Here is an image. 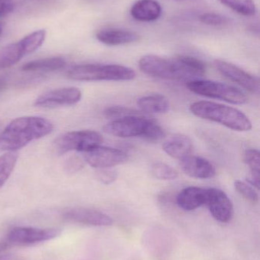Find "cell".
<instances>
[{"mask_svg": "<svg viewBox=\"0 0 260 260\" xmlns=\"http://www.w3.org/2000/svg\"><path fill=\"white\" fill-rule=\"evenodd\" d=\"M139 68L148 76L168 80L196 79L206 73V66L203 61L186 55L171 59L147 55L139 60Z\"/></svg>", "mask_w": 260, "mask_h": 260, "instance_id": "6da1fadb", "label": "cell"}, {"mask_svg": "<svg viewBox=\"0 0 260 260\" xmlns=\"http://www.w3.org/2000/svg\"><path fill=\"white\" fill-rule=\"evenodd\" d=\"M51 121L40 117H18L12 120L0 135V149L16 151L52 133Z\"/></svg>", "mask_w": 260, "mask_h": 260, "instance_id": "7a4b0ae2", "label": "cell"}, {"mask_svg": "<svg viewBox=\"0 0 260 260\" xmlns=\"http://www.w3.org/2000/svg\"><path fill=\"white\" fill-rule=\"evenodd\" d=\"M189 110L199 118L220 123L235 131L246 132L252 129V123L248 117L232 107L201 101L192 104Z\"/></svg>", "mask_w": 260, "mask_h": 260, "instance_id": "3957f363", "label": "cell"}, {"mask_svg": "<svg viewBox=\"0 0 260 260\" xmlns=\"http://www.w3.org/2000/svg\"><path fill=\"white\" fill-rule=\"evenodd\" d=\"M67 76L82 82L129 81L136 77L132 69L115 64H82L72 67Z\"/></svg>", "mask_w": 260, "mask_h": 260, "instance_id": "277c9868", "label": "cell"}, {"mask_svg": "<svg viewBox=\"0 0 260 260\" xmlns=\"http://www.w3.org/2000/svg\"><path fill=\"white\" fill-rule=\"evenodd\" d=\"M187 88L198 95L218 99L233 105H244L248 102V98L242 91L221 82L194 79L188 82Z\"/></svg>", "mask_w": 260, "mask_h": 260, "instance_id": "5b68a950", "label": "cell"}, {"mask_svg": "<svg viewBox=\"0 0 260 260\" xmlns=\"http://www.w3.org/2000/svg\"><path fill=\"white\" fill-rule=\"evenodd\" d=\"M102 141V135L93 130L69 132L54 141L53 148L59 155L73 151L85 153L100 145Z\"/></svg>", "mask_w": 260, "mask_h": 260, "instance_id": "8992f818", "label": "cell"}, {"mask_svg": "<svg viewBox=\"0 0 260 260\" xmlns=\"http://www.w3.org/2000/svg\"><path fill=\"white\" fill-rule=\"evenodd\" d=\"M61 234V229L55 228L17 227L8 233L4 241L9 247L15 246L21 247L51 241L58 238Z\"/></svg>", "mask_w": 260, "mask_h": 260, "instance_id": "52a82bcc", "label": "cell"}, {"mask_svg": "<svg viewBox=\"0 0 260 260\" xmlns=\"http://www.w3.org/2000/svg\"><path fill=\"white\" fill-rule=\"evenodd\" d=\"M149 119L143 116L125 117L114 120L104 126L103 131L106 134L119 138H143L148 128Z\"/></svg>", "mask_w": 260, "mask_h": 260, "instance_id": "ba28073f", "label": "cell"}, {"mask_svg": "<svg viewBox=\"0 0 260 260\" xmlns=\"http://www.w3.org/2000/svg\"><path fill=\"white\" fill-rule=\"evenodd\" d=\"M84 159L93 168L107 169L125 163L128 157L122 150L99 145L85 152Z\"/></svg>", "mask_w": 260, "mask_h": 260, "instance_id": "9c48e42d", "label": "cell"}, {"mask_svg": "<svg viewBox=\"0 0 260 260\" xmlns=\"http://www.w3.org/2000/svg\"><path fill=\"white\" fill-rule=\"evenodd\" d=\"M214 64L218 71L230 81H233L244 89L253 94H259L260 91L259 78L244 71L240 67L227 61L216 59L214 62Z\"/></svg>", "mask_w": 260, "mask_h": 260, "instance_id": "30bf717a", "label": "cell"}, {"mask_svg": "<svg viewBox=\"0 0 260 260\" xmlns=\"http://www.w3.org/2000/svg\"><path fill=\"white\" fill-rule=\"evenodd\" d=\"M81 98L82 92L75 87L57 88L40 95L35 100V105L44 108L70 106L77 104Z\"/></svg>", "mask_w": 260, "mask_h": 260, "instance_id": "8fae6325", "label": "cell"}, {"mask_svg": "<svg viewBox=\"0 0 260 260\" xmlns=\"http://www.w3.org/2000/svg\"><path fill=\"white\" fill-rule=\"evenodd\" d=\"M206 205L212 217L220 222H229L233 218V203L221 189L217 188L208 189Z\"/></svg>", "mask_w": 260, "mask_h": 260, "instance_id": "7c38bea8", "label": "cell"}, {"mask_svg": "<svg viewBox=\"0 0 260 260\" xmlns=\"http://www.w3.org/2000/svg\"><path fill=\"white\" fill-rule=\"evenodd\" d=\"M67 221L90 226H110L113 219L106 214L95 209L86 208H74L64 214Z\"/></svg>", "mask_w": 260, "mask_h": 260, "instance_id": "4fadbf2b", "label": "cell"}, {"mask_svg": "<svg viewBox=\"0 0 260 260\" xmlns=\"http://www.w3.org/2000/svg\"><path fill=\"white\" fill-rule=\"evenodd\" d=\"M180 161L183 172L192 178H212L216 174L215 166L209 160L203 157L190 154Z\"/></svg>", "mask_w": 260, "mask_h": 260, "instance_id": "5bb4252c", "label": "cell"}, {"mask_svg": "<svg viewBox=\"0 0 260 260\" xmlns=\"http://www.w3.org/2000/svg\"><path fill=\"white\" fill-rule=\"evenodd\" d=\"M207 198L208 189L189 186L183 189L177 196V205L183 210L193 211L206 205Z\"/></svg>", "mask_w": 260, "mask_h": 260, "instance_id": "9a60e30c", "label": "cell"}, {"mask_svg": "<svg viewBox=\"0 0 260 260\" xmlns=\"http://www.w3.org/2000/svg\"><path fill=\"white\" fill-rule=\"evenodd\" d=\"M96 38L106 45L119 46L135 42L139 39V35L125 29L105 28L96 33Z\"/></svg>", "mask_w": 260, "mask_h": 260, "instance_id": "2e32d148", "label": "cell"}, {"mask_svg": "<svg viewBox=\"0 0 260 260\" xmlns=\"http://www.w3.org/2000/svg\"><path fill=\"white\" fill-rule=\"evenodd\" d=\"M130 12L137 21L150 22L161 15L162 8L155 0H139L133 5Z\"/></svg>", "mask_w": 260, "mask_h": 260, "instance_id": "e0dca14e", "label": "cell"}, {"mask_svg": "<svg viewBox=\"0 0 260 260\" xmlns=\"http://www.w3.org/2000/svg\"><path fill=\"white\" fill-rule=\"evenodd\" d=\"M163 148L168 155L181 160L190 155L193 145L190 138L185 135L177 134L163 144Z\"/></svg>", "mask_w": 260, "mask_h": 260, "instance_id": "ac0fdd59", "label": "cell"}, {"mask_svg": "<svg viewBox=\"0 0 260 260\" xmlns=\"http://www.w3.org/2000/svg\"><path fill=\"white\" fill-rule=\"evenodd\" d=\"M137 106L145 114H164L169 110V102L166 96L153 94L137 100Z\"/></svg>", "mask_w": 260, "mask_h": 260, "instance_id": "d6986e66", "label": "cell"}, {"mask_svg": "<svg viewBox=\"0 0 260 260\" xmlns=\"http://www.w3.org/2000/svg\"><path fill=\"white\" fill-rule=\"evenodd\" d=\"M67 65V61L60 56L36 59L27 62L21 67L24 72H53L62 70Z\"/></svg>", "mask_w": 260, "mask_h": 260, "instance_id": "ffe728a7", "label": "cell"}, {"mask_svg": "<svg viewBox=\"0 0 260 260\" xmlns=\"http://www.w3.org/2000/svg\"><path fill=\"white\" fill-rule=\"evenodd\" d=\"M24 56L25 53L19 41L6 46L0 50V70L12 67Z\"/></svg>", "mask_w": 260, "mask_h": 260, "instance_id": "44dd1931", "label": "cell"}, {"mask_svg": "<svg viewBox=\"0 0 260 260\" xmlns=\"http://www.w3.org/2000/svg\"><path fill=\"white\" fill-rule=\"evenodd\" d=\"M244 162L250 169V177L248 180L250 183L253 187L259 189V168L260 157L259 151L253 148L247 149L244 153Z\"/></svg>", "mask_w": 260, "mask_h": 260, "instance_id": "7402d4cb", "label": "cell"}, {"mask_svg": "<svg viewBox=\"0 0 260 260\" xmlns=\"http://www.w3.org/2000/svg\"><path fill=\"white\" fill-rule=\"evenodd\" d=\"M18 157L16 151H8L0 157V188L6 183L12 174Z\"/></svg>", "mask_w": 260, "mask_h": 260, "instance_id": "603a6c76", "label": "cell"}, {"mask_svg": "<svg viewBox=\"0 0 260 260\" xmlns=\"http://www.w3.org/2000/svg\"><path fill=\"white\" fill-rule=\"evenodd\" d=\"M46 38L45 30H36L29 34L19 41L26 55L36 51L44 44Z\"/></svg>", "mask_w": 260, "mask_h": 260, "instance_id": "cb8c5ba5", "label": "cell"}, {"mask_svg": "<svg viewBox=\"0 0 260 260\" xmlns=\"http://www.w3.org/2000/svg\"><path fill=\"white\" fill-rule=\"evenodd\" d=\"M229 9L244 16H252L256 13V5L253 0H218Z\"/></svg>", "mask_w": 260, "mask_h": 260, "instance_id": "d4e9b609", "label": "cell"}, {"mask_svg": "<svg viewBox=\"0 0 260 260\" xmlns=\"http://www.w3.org/2000/svg\"><path fill=\"white\" fill-rule=\"evenodd\" d=\"M151 173L155 178L162 180H174L179 177L178 172L169 165L156 163L151 167Z\"/></svg>", "mask_w": 260, "mask_h": 260, "instance_id": "484cf974", "label": "cell"}, {"mask_svg": "<svg viewBox=\"0 0 260 260\" xmlns=\"http://www.w3.org/2000/svg\"><path fill=\"white\" fill-rule=\"evenodd\" d=\"M104 115L108 119L118 120V119L125 118L128 117H134V116H143L141 113L131 108L122 106H114L107 108L104 111Z\"/></svg>", "mask_w": 260, "mask_h": 260, "instance_id": "4316f807", "label": "cell"}, {"mask_svg": "<svg viewBox=\"0 0 260 260\" xmlns=\"http://www.w3.org/2000/svg\"><path fill=\"white\" fill-rule=\"evenodd\" d=\"M235 187L238 193L241 194L244 199L248 201L253 203H257L259 201V195H258L257 192L255 190L253 186H252L250 183L238 180L235 181Z\"/></svg>", "mask_w": 260, "mask_h": 260, "instance_id": "83f0119b", "label": "cell"}, {"mask_svg": "<svg viewBox=\"0 0 260 260\" xmlns=\"http://www.w3.org/2000/svg\"><path fill=\"white\" fill-rule=\"evenodd\" d=\"M200 21L211 26H222L227 24L229 20L227 17L215 12H206L200 15Z\"/></svg>", "mask_w": 260, "mask_h": 260, "instance_id": "f1b7e54d", "label": "cell"}, {"mask_svg": "<svg viewBox=\"0 0 260 260\" xmlns=\"http://www.w3.org/2000/svg\"><path fill=\"white\" fill-rule=\"evenodd\" d=\"M166 136L165 130L153 120H150L143 139L149 141H160Z\"/></svg>", "mask_w": 260, "mask_h": 260, "instance_id": "f546056e", "label": "cell"}, {"mask_svg": "<svg viewBox=\"0 0 260 260\" xmlns=\"http://www.w3.org/2000/svg\"><path fill=\"white\" fill-rule=\"evenodd\" d=\"M96 177L104 184L108 185L115 181L118 178V173L111 170L100 169L96 174Z\"/></svg>", "mask_w": 260, "mask_h": 260, "instance_id": "4dcf8cb0", "label": "cell"}, {"mask_svg": "<svg viewBox=\"0 0 260 260\" xmlns=\"http://www.w3.org/2000/svg\"><path fill=\"white\" fill-rule=\"evenodd\" d=\"M84 167L83 161L82 159L79 158L77 156H73L70 157L68 160L66 161L64 168H65L66 171L70 174L78 172L80 171Z\"/></svg>", "mask_w": 260, "mask_h": 260, "instance_id": "1f68e13d", "label": "cell"}, {"mask_svg": "<svg viewBox=\"0 0 260 260\" xmlns=\"http://www.w3.org/2000/svg\"><path fill=\"white\" fill-rule=\"evenodd\" d=\"M13 7V0H0V16L10 13Z\"/></svg>", "mask_w": 260, "mask_h": 260, "instance_id": "d6a6232c", "label": "cell"}, {"mask_svg": "<svg viewBox=\"0 0 260 260\" xmlns=\"http://www.w3.org/2000/svg\"><path fill=\"white\" fill-rule=\"evenodd\" d=\"M0 260H18V259L14 255L0 253Z\"/></svg>", "mask_w": 260, "mask_h": 260, "instance_id": "836d02e7", "label": "cell"}, {"mask_svg": "<svg viewBox=\"0 0 260 260\" xmlns=\"http://www.w3.org/2000/svg\"><path fill=\"white\" fill-rule=\"evenodd\" d=\"M7 86V80L6 78L0 76V91L4 90Z\"/></svg>", "mask_w": 260, "mask_h": 260, "instance_id": "e575fe53", "label": "cell"}, {"mask_svg": "<svg viewBox=\"0 0 260 260\" xmlns=\"http://www.w3.org/2000/svg\"><path fill=\"white\" fill-rule=\"evenodd\" d=\"M3 24L2 22H0V36H1L2 33H3Z\"/></svg>", "mask_w": 260, "mask_h": 260, "instance_id": "d590c367", "label": "cell"}]
</instances>
